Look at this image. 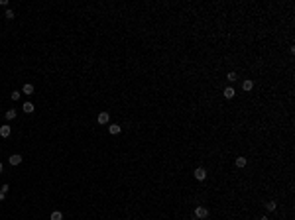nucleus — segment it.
<instances>
[{
  "label": "nucleus",
  "instance_id": "obj_1",
  "mask_svg": "<svg viewBox=\"0 0 295 220\" xmlns=\"http://www.w3.org/2000/svg\"><path fill=\"white\" fill-rule=\"evenodd\" d=\"M207 216H209V208H207V206H197V208H195V218L205 220Z\"/></svg>",
  "mask_w": 295,
  "mask_h": 220
},
{
  "label": "nucleus",
  "instance_id": "obj_2",
  "mask_svg": "<svg viewBox=\"0 0 295 220\" xmlns=\"http://www.w3.org/2000/svg\"><path fill=\"white\" fill-rule=\"evenodd\" d=\"M193 175H195V179H197V181H205L207 179V169L205 167H197L193 171Z\"/></svg>",
  "mask_w": 295,
  "mask_h": 220
},
{
  "label": "nucleus",
  "instance_id": "obj_3",
  "mask_svg": "<svg viewBox=\"0 0 295 220\" xmlns=\"http://www.w3.org/2000/svg\"><path fill=\"white\" fill-rule=\"evenodd\" d=\"M97 122L102 124V126H105V124H108L110 122V114H108V112H101V114H98V118H97Z\"/></svg>",
  "mask_w": 295,
  "mask_h": 220
},
{
  "label": "nucleus",
  "instance_id": "obj_4",
  "mask_svg": "<svg viewBox=\"0 0 295 220\" xmlns=\"http://www.w3.org/2000/svg\"><path fill=\"white\" fill-rule=\"evenodd\" d=\"M8 163L14 165V167H16V165H20V163H22V155H20V153H14V155H10V157H8Z\"/></svg>",
  "mask_w": 295,
  "mask_h": 220
},
{
  "label": "nucleus",
  "instance_id": "obj_5",
  "mask_svg": "<svg viewBox=\"0 0 295 220\" xmlns=\"http://www.w3.org/2000/svg\"><path fill=\"white\" fill-rule=\"evenodd\" d=\"M222 96H224V98H228V100H230V98H234V96H236V90L232 89V86H226V89L222 90Z\"/></svg>",
  "mask_w": 295,
  "mask_h": 220
},
{
  "label": "nucleus",
  "instance_id": "obj_6",
  "mask_svg": "<svg viewBox=\"0 0 295 220\" xmlns=\"http://www.w3.org/2000/svg\"><path fill=\"white\" fill-rule=\"evenodd\" d=\"M252 89H254V81H252V79H246V81H242V90L250 93Z\"/></svg>",
  "mask_w": 295,
  "mask_h": 220
},
{
  "label": "nucleus",
  "instance_id": "obj_7",
  "mask_svg": "<svg viewBox=\"0 0 295 220\" xmlns=\"http://www.w3.org/2000/svg\"><path fill=\"white\" fill-rule=\"evenodd\" d=\"M108 132H110L112 136H118L120 132H122V126H118V124H110V126H108Z\"/></svg>",
  "mask_w": 295,
  "mask_h": 220
},
{
  "label": "nucleus",
  "instance_id": "obj_8",
  "mask_svg": "<svg viewBox=\"0 0 295 220\" xmlns=\"http://www.w3.org/2000/svg\"><path fill=\"white\" fill-rule=\"evenodd\" d=\"M22 94H34V85L32 83H26L22 89Z\"/></svg>",
  "mask_w": 295,
  "mask_h": 220
},
{
  "label": "nucleus",
  "instance_id": "obj_9",
  "mask_svg": "<svg viewBox=\"0 0 295 220\" xmlns=\"http://www.w3.org/2000/svg\"><path fill=\"white\" fill-rule=\"evenodd\" d=\"M22 110L26 112V114H32V112H34L36 108H34V104H32V102H24V106H22Z\"/></svg>",
  "mask_w": 295,
  "mask_h": 220
},
{
  "label": "nucleus",
  "instance_id": "obj_10",
  "mask_svg": "<svg viewBox=\"0 0 295 220\" xmlns=\"http://www.w3.org/2000/svg\"><path fill=\"white\" fill-rule=\"evenodd\" d=\"M246 163H248L246 157H236V167H238V169H244V167H246Z\"/></svg>",
  "mask_w": 295,
  "mask_h": 220
},
{
  "label": "nucleus",
  "instance_id": "obj_11",
  "mask_svg": "<svg viewBox=\"0 0 295 220\" xmlns=\"http://www.w3.org/2000/svg\"><path fill=\"white\" fill-rule=\"evenodd\" d=\"M276 208H277V202H276V201H269V202H266V210H268V212H273Z\"/></svg>",
  "mask_w": 295,
  "mask_h": 220
},
{
  "label": "nucleus",
  "instance_id": "obj_12",
  "mask_svg": "<svg viewBox=\"0 0 295 220\" xmlns=\"http://www.w3.org/2000/svg\"><path fill=\"white\" fill-rule=\"evenodd\" d=\"M10 126H0V136H2V138H8V136H10Z\"/></svg>",
  "mask_w": 295,
  "mask_h": 220
},
{
  "label": "nucleus",
  "instance_id": "obj_13",
  "mask_svg": "<svg viewBox=\"0 0 295 220\" xmlns=\"http://www.w3.org/2000/svg\"><path fill=\"white\" fill-rule=\"evenodd\" d=\"M14 118H16V110L14 108L6 110V120H14Z\"/></svg>",
  "mask_w": 295,
  "mask_h": 220
},
{
  "label": "nucleus",
  "instance_id": "obj_14",
  "mask_svg": "<svg viewBox=\"0 0 295 220\" xmlns=\"http://www.w3.org/2000/svg\"><path fill=\"white\" fill-rule=\"evenodd\" d=\"M51 220H63V212H59V210L51 212Z\"/></svg>",
  "mask_w": 295,
  "mask_h": 220
},
{
  "label": "nucleus",
  "instance_id": "obj_15",
  "mask_svg": "<svg viewBox=\"0 0 295 220\" xmlns=\"http://www.w3.org/2000/svg\"><path fill=\"white\" fill-rule=\"evenodd\" d=\"M236 79H238V77H236V73H234V71H230V73L226 75V81H228V83H234Z\"/></svg>",
  "mask_w": 295,
  "mask_h": 220
},
{
  "label": "nucleus",
  "instance_id": "obj_16",
  "mask_svg": "<svg viewBox=\"0 0 295 220\" xmlns=\"http://www.w3.org/2000/svg\"><path fill=\"white\" fill-rule=\"evenodd\" d=\"M10 98L12 100H20V98H22V93H20V90H14V93L10 94Z\"/></svg>",
  "mask_w": 295,
  "mask_h": 220
},
{
  "label": "nucleus",
  "instance_id": "obj_17",
  "mask_svg": "<svg viewBox=\"0 0 295 220\" xmlns=\"http://www.w3.org/2000/svg\"><path fill=\"white\" fill-rule=\"evenodd\" d=\"M4 16H6L8 20H14V16H16V14H14V10H10V8H8V10L4 12Z\"/></svg>",
  "mask_w": 295,
  "mask_h": 220
},
{
  "label": "nucleus",
  "instance_id": "obj_18",
  "mask_svg": "<svg viewBox=\"0 0 295 220\" xmlns=\"http://www.w3.org/2000/svg\"><path fill=\"white\" fill-rule=\"evenodd\" d=\"M0 191H2V193H8V191H10V185H8V183H4L2 187H0Z\"/></svg>",
  "mask_w": 295,
  "mask_h": 220
},
{
  "label": "nucleus",
  "instance_id": "obj_19",
  "mask_svg": "<svg viewBox=\"0 0 295 220\" xmlns=\"http://www.w3.org/2000/svg\"><path fill=\"white\" fill-rule=\"evenodd\" d=\"M4 198H6V193H2V191H0V202H2Z\"/></svg>",
  "mask_w": 295,
  "mask_h": 220
},
{
  "label": "nucleus",
  "instance_id": "obj_20",
  "mask_svg": "<svg viewBox=\"0 0 295 220\" xmlns=\"http://www.w3.org/2000/svg\"><path fill=\"white\" fill-rule=\"evenodd\" d=\"M2 171H4V165H2V163H0V173H2Z\"/></svg>",
  "mask_w": 295,
  "mask_h": 220
},
{
  "label": "nucleus",
  "instance_id": "obj_21",
  "mask_svg": "<svg viewBox=\"0 0 295 220\" xmlns=\"http://www.w3.org/2000/svg\"><path fill=\"white\" fill-rule=\"evenodd\" d=\"M260 220H269V218H268V216H262V218H260Z\"/></svg>",
  "mask_w": 295,
  "mask_h": 220
}]
</instances>
